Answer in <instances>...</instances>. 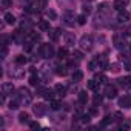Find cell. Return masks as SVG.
<instances>
[{"instance_id": "6da1fadb", "label": "cell", "mask_w": 131, "mask_h": 131, "mask_svg": "<svg viewBox=\"0 0 131 131\" xmlns=\"http://www.w3.org/2000/svg\"><path fill=\"white\" fill-rule=\"evenodd\" d=\"M39 52H40L42 57L51 59V57L54 56V48H52V45H49V43H42L40 48H39Z\"/></svg>"}, {"instance_id": "7a4b0ae2", "label": "cell", "mask_w": 131, "mask_h": 131, "mask_svg": "<svg viewBox=\"0 0 131 131\" xmlns=\"http://www.w3.org/2000/svg\"><path fill=\"white\" fill-rule=\"evenodd\" d=\"M19 99H20L22 103L29 105L31 100H32V96H31V93L28 91V88H20V90H19Z\"/></svg>"}, {"instance_id": "3957f363", "label": "cell", "mask_w": 131, "mask_h": 131, "mask_svg": "<svg viewBox=\"0 0 131 131\" xmlns=\"http://www.w3.org/2000/svg\"><path fill=\"white\" fill-rule=\"evenodd\" d=\"M80 48L86 49V51H91L93 49V37L91 36H83L80 39Z\"/></svg>"}, {"instance_id": "277c9868", "label": "cell", "mask_w": 131, "mask_h": 131, "mask_svg": "<svg viewBox=\"0 0 131 131\" xmlns=\"http://www.w3.org/2000/svg\"><path fill=\"white\" fill-rule=\"evenodd\" d=\"M105 96L110 97V99H114V97L117 96L116 86H114V85H106V86H105Z\"/></svg>"}, {"instance_id": "5b68a950", "label": "cell", "mask_w": 131, "mask_h": 131, "mask_svg": "<svg viewBox=\"0 0 131 131\" xmlns=\"http://www.w3.org/2000/svg\"><path fill=\"white\" fill-rule=\"evenodd\" d=\"M13 91H14V86H13V83H9V82H5V83L2 85V94H5V96H11V94H13Z\"/></svg>"}, {"instance_id": "8992f818", "label": "cell", "mask_w": 131, "mask_h": 131, "mask_svg": "<svg viewBox=\"0 0 131 131\" xmlns=\"http://www.w3.org/2000/svg\"><path fill=\"white\" fill-rule=\"evenodd\" d=\"M23 34H25V32H22V29H20V31H16V32H14V36H13V40H14L17 45L25 43V37H23Z\"/></svg>"}, {"instance_id": "52a82bcc", "label": "cell", "mask_w": 131, "mask_h": 131, "mask_svg": "<svg viewBox=\"0 0 131 131\" xmlns=\"http://www.w3.org/2000/svg\"><path fill=\"white\" fill-rule=\"evenodd\" d=\"M34 113H36V116H45V113H46V105H45V103H37V105H34Z\"/></svg>"}, {"instance_id": "ba28073f", "label": "cell", "mask_w": 131, "mask_h": 131, "mask_svg": "<svg viewBox=\"0 0 131 131\" xmlns=\"http://www.w3.org/2000/svg\"><path fill=\"white\" fill-rule=\"evenodd\" d=\"M119 105H120L122 108H131V97H128V96L120 97V99H119Z\"/></svg>"}, {"instance_id": "9c48e42d", "label": "cell", "mask_w": 131, "mask_h": 131, "mask_svg": "<svg viewBox=\"0 0 131 131\" xmlns=\"http://www.w3.org/2000/svg\"><path fill=\"white\" fill-rule=\"evenodd\" d=\"M54 91H56V94H57L59 97H63L65 94H67V86H65V85H60V83H57V85L54 86Z\"/></svg>"}, {"instance_id": "30bf717a", "label": "cell", "mask_w": 131, "mask_h": 131, "mask_svg": "<svg viewBox=\"0 0 131 131\" xmlns=\"http://www.w3.org/2000/svg\"><path fill=\"white\" fill-rule=\"evenodd\" d=\"M96 59H97V62H99L100 70H106V68L110 67V65H108V60H106V57H105V56H97Z\"/></svg>"}, {"instance_id": "8fae6325", "label": "cell", "mask_w": 131, "mask_h": 131, "mask_svg": "<svg viewBox=\"0 0 131 131\" xmlns=\"http://www.w3.org/2000/svg\"><path fill=\"white\" fill-rule=\"evenodd\" d=\"M117 20L120 22V23H125V22H128L129 20V14L125 11V9H122V11H119V16H117Z\"/></svg>"}, {"instance_id": "7c38bea8", "label": "cell", "mask_w": 131, "mask_h": 131, "mask_svg": "<svg viewBox=\"0 0 131 131\" xmlns=\"http://www.w3.org/2000/svg\"><path fill=\"white\" fill-rule=\"evenodd\" d=\"M48 34H49V39L52 40V42H56V40H59V37H60V29L59 28H56V29H49L48 31Z\"/></svg>"}, {"instance_id": "4fadbf2b", "label": "cell", "mask_w": 131, "mask_h": 131, "mask_svg": "<svg viewBox=\"0 0 131 131\" xmlns=\"http://www.w3.org/2000/svg\"><path fill=\"white\" fill-rule=\"evenodd\" d=\"M82 79H83V73L80 70H74V73H73V82L79 83V82H82Z\"/></svg>"}, {"instance_id": "5bb4252c", "label": "cell", "mask_w": 131, "mask_h": 131, "mask_svg": "<svg viewBox=\"0 0 131 131\" xmlns=\"http://www.w3.org/2000/svg\"><path fill=\"white\" fill-rule=\"evenodd\" d=\"M63 19H65V23H67L68 26H73V25H74V16H73L71 13H65Z\"/></svg>"}, {"instance_id": "9a60e30c", "label": "cell", "mask_w": 131, "mask_h": 131, "mask_svg": "<svg viewBox=\"0 0 131 131\" xmlns=\"http://www.w3.org/2000/svg\"><path fill=\"white\" fill-rule=\"evenodd\" d=\"M119 83H120L122 88H129L131 86V77L129 76L128 77H122V79H119Z\"/></svg>"}, {"instance_id": "2e32d148", "label": "cell", "mask_w": 131, "mask_h": 131, "mask_svg": "<svg viewBox=\"0 0 131 131\" xmlns=\"http://www.w3.org/2000/svg\"><path fill=\"white\" fill-rule=\"evenodd\" d=\"M74 42H76V37H74V34H71V32H68V34H65V43L67 45H74Z\"/></svg>"}, {"instance_id": "e0dca14e", "label": "cell", "mask_w": 131, "mask_h": 131, "mask_svg": "<svg viewBox=\"0 0 131 131\" xmlns=\"http://www.w3.org/2000/svg\"><path fill=\"white\" fill-rule=\"evenodd\" d=\"M39 29L40 31H49V20H40L39 22Z\"/></svg>"}, {"instance_id": "ac0fdd59", "label": "cell", "mask_w": 131, "mask_h": 131, "mask_svg": "<svg viewBox=\"0 0 131 131\" xmlns=\"http://www.w3.org/2000/svg\"><path fill=\"white\" fill-rule=\"evenodd\" d=\"M114 45H116V48L122 49V48H125V40L120 39L119 36H114Z\"/></svg>"}, {"instance_id": "d6986e66", "label": "cell", "mask_w": 131, "mask_h": 131, "mask_svg": "<svg viewBox=\"0 0 131 131\" xmlns=\"http://www.w3.org/2000/svg\"><path fill=\"white\" fill-rule=\"evenodd\" d=\"M5 23H6V25H14V23H16V17H14L11 13H6V14H5Z\"/></svg>"}, {"instance_id": "ffe728a7", "label": "cell", "mask_w": 131, "mask_h": 131, "mask_svg": "<svg viewBox=\"0 0 131 131\" xmlns=\"http://www.w3.org/2000/svg\"><path fill=\"white\" fill-rule=\"evenodd\" d=\"M20 26H22V29H29V28H32V22H31L29 19H25V17H23Z\"/></svg>"}, {"instance_id": "44dd1931", "label": "cell", "mask_w": 131, "mask_h": 131, "mask_svg": "<svg viewBox=\"0 0 131 131\" xmlns=\"http://www.w3.org/2000/svg\"><path fill=\"white\" fill-rule=\"evenodd\" d=\"M56 74L57 76H67L68 74L67 67H60V65H57V67H56Z\"/></svg>"}, {"instance_id": "7402d4cb", "label": "cell", "mask_w": 131, "mask_h": 131, "mask_svg": "<svg viewBox=\"0 0 131 131\" xmlns=\"http://www.w3.org/2000/svg\"><path fill=\"white\" fill-rule=\"evenodd\" d=\"M19 122L20 123H29V114L28 113H20L19 114Z\"/></svg>"}, {"instance_id": "603a6c76", "label": "cell", "mask_w": 131, "mask_h": 131, "mask_svg": "<svg viewBox=\"0 0 131 131\" xmlns=\"http://www.w3.org/2000/svg\"><path fill=\"white\" fill-rule=\"evenodd\" d=\"M113 8L117 9V11H122L125 8V2H123V0H116V2L113 3Z\"/></svg>"}, {"instance_id": "cb8c5ba5", "label": "cell", "mask_w": 131, "mask_h": 131, "mask_svg": "<svg viewBox=\"0 0 131 131\" xmlns=\"http://www.w3.org/2000/svg\"><path fill=\"white\" fill-rule=\"evenodd\" d=\"M88 100V96H86V91H80L79 93V103L80 105H85Z\"/></svg>"}, {"instance_id": "d4e9b609", "label": "cell", "mask_w": 131, "mask_h": 131, "mask_svg": "<svg viewBox=\"0 0 131 131\" xmlns=\"http://www.w3.org/2000/svg\"><path fill=\"white\" fill-rule=\"evenodd\" d=\"M26 39H28V42H39V40H40V34H36V32H29Z\"/></svg>"}, {"instance_id": "484cf974", "label": "cell", "mask_w": 131, "mask_h": 131, "mask_svg": "<svg viewBox=\"0 0 131 131\" xmlns=\"http://www.w3.org/2000/svg\"><path fill=\"white\" fill-rule=\"evenodd\" d=\"M46 17H48V20H56L57 19V13L54 9H48L46 11Z\"/></svg>"}, {"instance_id": "4316f807", "label": "cell", "mask_w": 131, "mask_h": 131, "mask_svg": "<svg viewBox=\"0 0 131 131\" xmlns=\"http://www.w3.org/2000/svg\"><path fill=\"white\" fill-rule=\"evenodd\" d=\"M26 62H28V59H26L23 54H20V56L16 57V63H17V65H25Z\"/></svg>"}, {"instance_id": "83f0119b", "label": "cell", "mask_w": 131, "mask_h": 131, "mask_svg": "<svg viewBox=\"0 0 131 131\" xmlns=\"http://www.w3.org/2000/svg\"><path fill=\"white\" fill-rule=\"evenodd\" d=\"M129 128H131V123L128 120H123L122 119V122L119 123V129H129Z\"/></svg>"}, {"instance_id": "f1b7e54d", "label": "cell", "mask_w": 131, "mask_h": 131, "mask_svg": "<svg viewBox=\"0 0 131 131\" xmlns=\"http://www.w3.org/2000/svg\"><path fill=\"white\" fill-rule=\"evenodd\" d=\"M88 67H90V70H91V71H96L97 68H100V67H99V62H97V59L91 60V62H90V65H88Z\"/></svg>"}, {"instance_id": "f546056e", "label": "cell", "mask_w": 131, "mask_h": 131, "mask_svg": "<svg viewBox=\"0 0 131 131\" xmlns=\"http://www.w3.org/2000/svg\"><path fill=\"white\" fill-rule=\"evenodd\" d=\"M96 80H97L99 83H106V82H108V77H106L105 74H96Z\"/></svg>"}, {"instance_id": "4dcf8cb0", "label": "cell", "mask_w": 131, "mask_h": 131, "mask_svg": "<svg viewBox=\"0 0 131 131\" xmlns=\"http://www.w3.org/2000/svg\"><path fill=\"white\" fill-rule=\"evenodd\" d=\"M29 83H31L32 86H39V83H40V80H39V77H37L36 74H32V76L29 77Z\"/></svg>"}, {"instance_id": "1f68e13d", "label": "cell", "mask_w": 131, "mask_h": 131, "mask_svg": "<svg viewBox=\"0 0 131 131\" xmlns=\"http://www.w3.org/2000/svg\"><path fill=\"white\" fill-rule=\"evenodd\" d=\"M88 88L93 90V91H96V90L99 88V82H97L96 79H94V80H90V82H88Z\"/></svg>"}, {"instance_id": "d6a6232c", "label": "cell", "mask_w": 131, "mask_h": 131, "mask_svg": "<svg viewBox=\"0 0 131 131\" xmlns=\"http://www.w3.org/2000/svg\"><path fill=\"white\" fill-rule=\"evenodd\" d=\"M108 68H110V71H113V73H119V71H120V65H119V63H111Z\"/></svg>"}, {"instance_id": "836d02e7", "label": "cell", "mask_w": 131, "mask_h": 131, "mask_svg": "<svg viewBox=\"0 0 131 131\" xmlns=\"http://www.w3.org/2000/svg\"><path fill=\"white\" fill-rule=\"evenodd\" d=\"M67 56H68V51L65 49V48L59 49V59H60V60H65V59H67Z\"/></svg>"}, {"instance_id": "e575fe53", "label": "cell", "mask_w": 131, "mask_h": 131, "mask_svg": "<svg viewBox=\"0 0 131 131\" xmlns=\"http://www.w3.org/2000/svg\"><path fill=\"white\" fill-rule=\"evenodd\" d=\"M19 102H20V99L11 100V102H9V110H17V108H19Z\"/></svg>"}, {"instance_id": "d590c367", "label": "cell", "mask_w": 131, "mask_h": 131, "mask_svg": "<svg viewBox=\"0 0 131 131\" xmlns=\"http://www.w3.org/2000/svg\"><path fill=\"white\" fill-rule=\"evenodd\" d=\"M76 20H77V23H79V25H85V23H86V17H85L83 14L77 16V17H76Z\"/></svg>"}, {"instance_id": "8d00e7d4", "label": "cell", "mask_w": 131, "mask_h": 131, "mask_svg": "<svg viewBox=\"0 0 131 131\" xmlns=\"http://www.w3.org/2000/svg\"><path fill=\"white\" fill-rule=\"evenodd\" d=\"M2 6H3L5 9H8V8L13 6V2H11V0H2Z\"/></svg>"}, {"instance_id": "74e56055", "label": "cell", "mask_w": 131, "mask_h": 131, "mask_svg": "<svg viewBox=\"0 0 131 131\" xmlns=\"http://www.w3.org/2000/svg\"><path fill=\"white\" fill-rule=\"evenodd\" d=\"M52 96H54V93H52L51 90H46V93H45V96H43V97H45L46 100H52Z\"/></svg>"}, {"instance_id": "f35d334b", "label": "cell", "mask_w": 131, "mask_h": 131, "mask_svg": "<svg viewBox=\"0 0 131 131\" xmlns=\"http://www.w3.org/2000/svg\"><path fill=\"white\" fill-rule=\"evenodd\" d=\"M49 106H51V110L57 111V110L60 108V103H59V102H56V100H51V105H49Z\"/></svg>"}, {"instance_id": "ab89813d", "label": "cell", "mask_w": 131, "mask_h": 131, "mask_svg": "<svg viewBox=\"0 0 131 131\" xmlns=\"http://www.w3.org/2000/svg\"><path fill=\"white\" fill-rule=\"evenodd\" d=\"M113 122V117H110V116H106L103 120H102V126H106V125H110Z\"/></svg>"}, {"instance_id": "60d3db41", "label": "cell", "mask_w": 131, "mask_h": 131, "mask_svg": "<svg viewBox=\"0 0 131 131\" xmlns=\"http://www.w3.org/2000/svg\"><path fill=\"white\" fill-rule=\"evenodd\" d=\"M73 57H76V60H82V59H83V54H82L80 51H74V52H73Z\"/></svg>"}, {"instance_id": "b9f144b4", "label": "cell", "mask_w": 131, "mask_h": 131, "mask_svg": "<svg viewBox=\"0 0 131 131\" xmlns=\"http://www.w3.org/2000/svg\"><path fill=\"white\" fill-rule=\"evenodd\" d=\"M119 57H120V60H123V62H128V60H129V52H122Z\"/></svg>"}, {"instance_id": "7bdbcfd3", "label": "cell", "mask_w": 131, "mask_h": 131, "mask_svg": "<svg viewBox=\"0 0 131 131\" xmlns=\"http://www.w3.org/2000/svg\"><path fill=\"white\" fill-rule=\"evenodd\" d=\"M45 93H46V88L37 86V96H45Z\"/></svg>"}, {"instance_id": "ee69618b", "label": "cell", "mask_w": 131, "mask_h": 131, "mask_svg": "<svg viewBox=\"0 0 131 131\" xmlns=\"http://www.w3.org/2000/svg\"><path fill=\"white\" fill-rule=\"evenodd\" d=\"M90 116H91V114H83V116L80 117V120H82L83 123H88V122H90V119H91Z\"/></svg>"}, {"instance_id": "f6af8a7d", "label": "cell", "mask_w": 131, "mask_h": 131, "mask_svg": "<svg viewBox=\"0 0 131 131\" xmlns=\"http://www.w3.org/2000/svg\"><path fill=\"white\" fill-rule=\"evenodd\" d=\"M106 6H108V5H106V3H102V5H100V6H99V11H100V13H106V9H108V8H106Z\"/></svg>"}, {"instance_id": "bcb514c9", "label": "cell", "mask_w": 131, "mask_h": 131, "mask_svg": "<svg viewBox=\"0 0 131 131\" xmlns=\"http://www.w3.org/2000/svg\"><path fill=\"white\" fill-rule=\"evenodd\" d=\"M6 52H8L6 45H2V59H5V57H6Z\"/></svg>"}, {"instance_id": "7dc6e473", "label": "cell", "mask_w": 131, "mask_h": 131, "mask_svg": "<svg viewBox=\"0 0 131 131\" xmlns=\"http://www.w3.org/2000/svg\"><path fill=\"white\" fill-rule=\"evenodd\" d=\"M93 100H94V105H97V103H102V97H100V96H97V94L94 96V99H93Z\"/></svg>"}, {"instance_id": "c3c4849f", "label": "cell", "mask_w": 131, "mask_h": 131, "mask_svg": "<svg viewBox=\"0 0 131 131\" xmlns=\"http://www.w3.org/2000/svg\"><path fill=\"white\" fill-rule=\"evenodd\" d=\"M90 114H91V116H96V114H97V108H96V105L90 108Z\"/></svg>"}, {"instance_id": "681fc988", "label": "cell", "mask_w": 131, "mask_h": 131, "mask_svg": "<svg viewBox=\"0 0 131 131\" xmlns=\"http://www.w3.org/2000/svg\"><path fill=\"white\" fill-rule=\"evenodd\" d=\"M83 13L90 14V13H91V6H90V5H83Z\"/></svg>"}, {"instance_id": "f907efd6", "label": "cell", "mask_w": 131, "mask_h": 131, "mask_svg": "<svg viewBox=\"0 0 131 131\" xmlns=\"http://www.w3.org/2000/svg\"><path fill=\"white\" fill-rule=\"evenodd\" d=\"M29 126H31L32 129H39V128H40V125H39L37 122H32V123H29Z\"/></svg>"}, {"instance_id": "816d5d0a", "label": "cell", "mask_w": 131, "mask_h": 131, "mask_svg": "<svg viewBox=\"0 0 131 131\" xmlns=\"http://www.w3.org/2000/svg\"><path fill=\"white\" fill-rule=\"evenodd\" d=\"M40 5H42V8H43V6L46 5V0H40Z\"/></svg>"}]
</instances>
